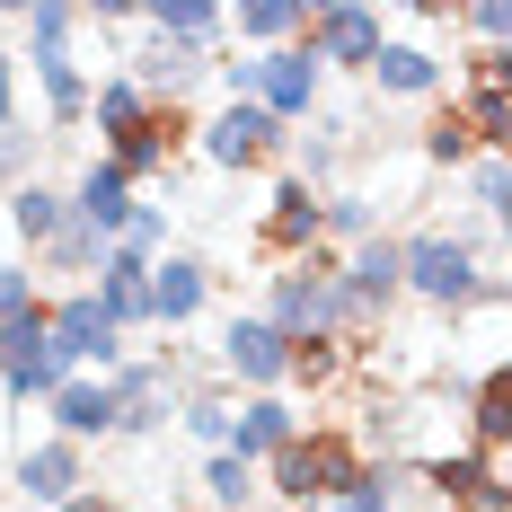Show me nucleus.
<instances>
[{
	"label": "nucleus",
	"mask_w": 512,
	"mask_h": 512,
	"mask_svg": "<svg viewBox=\"0 0 512 512\" xmlns=\"http://www.w3.org/2000/svg\"><path fill=\"white\" fill-rule=\"evenodd\" d=\"M398 292L424 301L433 318H468L486 292H504V274L477 256V230H415L398 239Z\"/></svg>",
	"instance_id": "f257e3e1"
},
{
	"label": "nucleus",
	"mask_w": 512,
	"mask_h": 512,
	"mask_svg": "<svg viewBox=\"0 0 512 512\" xmlns=\"http://www.w3.org/2000/svg\"><path fill=\"white\" fill-rule=\"evenodd\" d=\"M354 468H362V433L354 424H301L274 460H265V486L283 495V504H336L345 486H354Z\"/></svg>",
	"instance_id": "f03ea898"
},
{
	"label": "nucleus",
	"mask_w": 512,
	"mask_h": 512,
	"mask_svg": "<svg viewBox=\"0 0 512 512\" xmlns=\"http://www.w3.org/2000/svg\"><path fill=\"white\" fill-rule=\"evenodd\" d=\"M89 27V9H27V45H36V89H45V124L53 133H71V124H89V71H80V53L71 36Z\"/></svg>",
	"instance_id": "7ed1b4c3"
},
{
	"label": "nucleus",
	"mask_w": 512,
	"mask_h": 512,
	"mask_svg": "<svg viewBox=\"0 0 512 512\" xmlns=\"http://www.w3.org/2000/svg\"><path fill=\"white\" fill-rule=\"evenodd\" d=\"M451 106H460L468 142L477 151H512V45L504 53H468L460 71H451Z\"/></svg>",
	"instance_id": "20e7f679"
},
{
	"label": "nucleus",
	"mask_w": 512,
	"mask_h": 512,
	"mask_svg": "<svg viewBox=\"0 0 512 512\" xmlns=\"http://www.w3.org/2000/svg\"><path fill=\"white\" fill-rule=\"evenodd\" d=\"M195 151H204L212 168H283V159H292V133H283L265 106H221V115L195 124Z\"/></svg>",
	"instance_id": "39448f33"
},
{
	"label": "nucleus",
	"mask_w": 512,
	"mask_h": 512,
	"mask_svg": "<svg viewBox=\"0 0 512 512\" xmlns=\"http://www.w3.org/2000/svg\"><path fill=\"white\" fill-rule=\"evenodd\" d=\"M301 45L318 53V71H371V53L389 45V27H380V9H362V0H327V9H309Z\"/></svg>",
	"instance_id": "423d86ee"
},
{
	"label": "nucleus",
	"mask_w": 512,
	"mask_h": 512,
	"mask_svg": "<svg viewBox=\"0 0 512 512\" xmlns=\"http://www.w3.org/2000/svg\"><path fill=\"white\" fill-rule=\"evenodd\" d=\"M9 495L36 504V512H62L71 495H89V451H80V442H18Z\"/></svg>",
	"instance_id": "0eeeda50"
},
{
	"label": "nucleus",
	"mask_w": 512,
	"mask_h": 512,
	"mask_svg": "<svg viewBox=\"0 0 512 512\" xmlns=\"http://www.w3.org/2000/svg\"><path fill=\"white\" fill-rule=\"evenodd\" d=\"M45 345H53V362L80 380V362H98V371H115L124 362V336L98 318V301L89 292H62V301H45Z\"/></svg>",
	"instance_id": "6e6552de"
},
{
	"label": "nucleus",
	"mask_w": 512,
	"mask_h": 512,
	"mask_svg": "<svg viewBox=\"0 0 512 512\" xmlns=\"http://www.w3.org/2000/svg\"><path fill=\"white\" fill-rule=\"evenodd\" d=\"M318 89H327V71H318V53L309 45H283V53H256V106L292 133L301 115H318Z\"/></svg>",
	"instance_id": "1a4fd4ad"
},
{
	"label": "nucleus",
	"mask_w": 512,
	"mask_h": 512,
	"mask_svg": "<svg viewBox=\"0 0 512 512\" xmlns=\"http://www.w3.org/2000/svg\"><path fill=\"white\" fill-rule=\"evenodd\" d=\"M221 371L248 380L256 398H283V336H274L256 309H239V318L221 327Z\"/></svg>",
	"instance_id": "9d476101"
},
{
	"label": "nucleus",
	"mask_w": 512,
	"mask_h": 512,
	"mask_svg": "<svg viewBox=\"0 0 512 512\" xmlns=\"http://www.w3.org/2000/svg\"><path fill=\"white\" fill-rule=\"evenodd\" d=\"M142 292H151V327L177 336V327H195V318H204L212 265H204V256H151V283H142Z\"/></svg>",
	"instance_id": "9b49d317"
},
{
	"label": "nucleus",
	"mask_w": 512,
	"mask_h": 512,
	"mask_svg": "<svg viewBox=\"0 0 512 512\" xmlns=\"http://www.w3.org/2000/svg\"><path fill=\"white\" fill-rule=\"evenodd\" d=\"M318 248V195H309L301 177H283L274 186V204H265V221H256V256L265 265H292V256Z\"/></svg>",
	"instance_id": "f8f14e48"
},
{
	"label": "nucleus",
	"mask_w": 512,
	"mask_h": 512,
	"mask_svg": "<svg viewBox=\"0 0 512 512\" xmlns=\"http://www.w3.org/2000/svg\"><path fill=\"white\" fill-rule=\"evenodd\" d=\"M142 283H151V256H133L124 239H115V248L98 256V292H89L115 336H124V327H151V292H142Z\"/></svg>",
	"instance_id": "ddd939ff"
},
{
	"label": "nucleus",
	"mask_w": 512,
	"mask_h": 512,
	"mask_svg": "<svg viewBox=\"0 0 512 512\" xmlns=\"http://www.w3.org/2000/svg\"><path fill=\"white\" fill-rule=\"evenodd\" d=\"M292 433H301V407H292V398H248V407L230 415V442H221V451L256 468V460H274Z\"/></svg>",
	"instance_id": "4468645a"
},
{
	"label": "nucleus",
	"mask_w": 512,
	"mask_h": 512,
	"mask_svg": "<svg viewBox=\"0 0 512 512\" xmlns=\"http://www.w3.org/2000/svg\"><path fill=\"white\" fill-rule=\"evenodd\" d=\"M45 407H53V442H106L115 433V389L106 380H62Z\"/></svg>",
	"instance_id": "2eb2a0df"
},
{
	"label": "nucleus",
	"mask_w": 512,
	"mask_h": 512,
	"mask_svg": "<svg viewBox=\"0 0 512 512\" xmlns=\"http://www.w3.org/2000/svg\"><path fill=\"white\" fill-rule=\"evenodd\" d=\"M62 204H71V221H89L98 239H124V221H133V186H124L106 159H89V168H80V186H71Z\"/></svg>",
	"instance_id": "dca6fc26"
},
{
	"label": "nucleus",
	"mask_w": 512,
	"mask_h": 512,
	"mask_svg": "<svg viewBox=\"0 0 512 512\" xmlns=\"http://www.w3.org/2000/svg\"><path fill=\"white\" fill-rule=\"evenodd\" d=\"M362 80H371L380 98H442V80H451V71H442V53H424V45H380Z\"/></svg>",
	"instance_id": "f3484780"
},
{
	"label": "nucleus",
	"mask_w": 512,
	"mask_h": 512,
	"mask_svg": "<svg viewBox=\"0 0 512 512\" xmlns=\"http://www.w3.org/2000/svg\"><path fill=\"white\" fill-rule=\"evenodd\" d=\"M142 27H151L159 45H186V53H212V45H221V9H212V0H151Z\"/></svg>",
	"instance_id": "a211bd4d"
},
{
	"label": "nucleus",
	"mask_w": 512,
	"mask_h": 512,
	"mask_svg": "<svg viewBox=\"0 0 512 512\" xmlns=\"http://www.w3.org/2000/svg\"><path fill=\"white\" fill-rule=\"evenodd\" d=\"M336 380H354V345H336V336H292L283 345V389H336Z\"/></svg>",
	"instance_id": "6ab92c4d"
},
{
	"label": "nucleus",
	"mask_w": 512,
	"mask_h": 512,
	"mask_svg": "<svg viewBox=\"0 0 512 512\" xmlns=\"http://www.w3.org/2000/svg\"><path fill=\"white\" fill-rule=\"evenodd\" d=\"M468 442L477 451H512V371H477V389H468Z\"/></svg>",
	"instance_id": "aec40b11"
},
{
	"label": "nucleus",
	"mask_w": 512,
	"mask_h": 512,
	"mask_svg": "<svg viewBox=\"0 0 512 512\" xmlns=\"http://www.w3.org/2000/svg\"><path fill=\"white\" fill-rule=\"evenodd\" d=\"M468 159H477V142H468L460 106H433V115H424V142H415V168H424V177H460Z\"/></svg>",
	"instance_id": "412c9836"
},
{
	"label": "nucleus",
	"mask_w": 512,
	"mask_h": 512,
	"mask_svg": "<svg viewBox=\"0 0 512 512\" xmlns=\"http://www.w3.org/2000/svg\"><path fill=\"white\" fill-rule=\"evenodd\" d=\"M415 495V477L398 460H362L354 468V486H345V495H336V512H398Z\"/></svg>",
	"instance_id": "4be33fe9"
},
{
	"label": "nucleus",
	"mask_w": 512,
	"mask_h": 512,
	"mask_svg": "<svg viewBox=\"0 0 512 512\" xmlns=\"http://www.w3.org/2000/svg\"><path fill=\"white\" fill-rule=\"evenodd\" d=\"M221 27H239L248 45H301V27H309V0H248L239 18H221Z\"/></svg>",
	"instance_id": "5701e85b"
},
{
	"label": "nucleus",
	"mask_w": 512,
	"mask_h": 512,
	"mask_svg": "<svg viewBox=\"0 0 512 512\" xmlns=\"http://www.w3.org/2000/svg\"><path fill=\"white\" fill-rule=\"evenodd\" d=\"M142 115H151V98H142V89H133L124 71H106L98 89H89V124L106 133V151H115V142H124V133H133Z\"/></svg>",
	"instance_id": "b1692460"
},
{
	"label": "nucleus",
	"mask_w": 512,
	"mask_h": 512,
	"mask_svg": "<svg viewBox=\"0 0 512 512\" xmlns=\"http://www.w3.org/2000/svg\"><path fill=\"white\" fill-rule=\"evenodd\" d=\"M62 221H71V204L53 195L45 177H27V186H9V230H18L27 248H45V239L62 230Z\"/></svg>",
	"instance_id": "393cba45"
},
{
	"label": "nucleus",
	"mask_w": 512,
	"mask_h": 512,
	"mask_svg": "<svg viewBox=\"0 0 512 512\" xmlns=\"http://www.w3.org/2000/svg\"><path fill=\"white\" fill-rule=\"evenodd\" d=\"M106 248H115V239H98L89 221H62V230H53L36 256H45L53 274H98V256H106Z\"/></svg>",
	"instance_id": "a878e982"
},
{
	"label": "nucleus",
	"mask_w": 512,
	"mask_h": 512,
	"mask_svg": "<svg viewBox=\"0 0 512 512\" xmlns=\"http://www.w3.org/2000/svg\"><path fill=\"white\" fill-rule=\"evenodd\" d=\"M468 204H477V221H495V230H504V212H512V168H504L495 151L468 159Z\"/></svg>",
	"instance_id": "bb28decb"
},
{
	"label": "nucleus",
	"mask_w": 512,
	"mask_h": 512,
	"mask_svg": "<svg viewBox=\"0 0 512 512\" xmlns=\"http://www.w3.org/2000/svg\"><path fill=\"white\" fill-rule=\"evenodd\" d=\"M204 495H212V512H248L256 504V468L230 460V451H212L204 460Z\"/></svg>",
	"instance_id": "cd10ccee"
},
{
	"label": "nucleus",
	"mask_w": 512,
	"mask_h": 512,
	"mask_svg": "<svg viewBox=\"0 0 512 512\" xmlns=\"http://www.w3.org/2000/svg\"><path fill=\"white\" fill-rule=\"evenodd\" d=\"M62 380H71V371L53 362V345H36V354H18V362H0V389H9V398H53Z\"/></svg>",
	"instance_id": "c85d7f7f"
},
{
	"label": "nucleus",
	"mask_w": 512,
	"mask_h": 512,
	"mask_svg": "<svg viewBox=\"0 0 512 512\" xmlns=\"http://www.w3.org/2000/svg\"><path fill=\"white\" fill-rule=\"evenodd\" d=\"M177 424H186L204 451H221V442H230V398H221V389H186V398H177Z\"/></svg>",
	"instance_id": "c756f323"
},
{
	"label": "nucleus",
	"mask_w": 512,
	"mask_h": 512,
	"mask_svg": "<svg viewBox=\"0 0 512 512\" xmlns=\"http://www.w3.org/2000/svg\"><path fill=\"white\" fill-rule=\"evenodd\" d=\"M45 292H36V274L27 265H0V327H18V318H36Z\"/></svg>",
	"instance_id": "7c9ffc66"
},
{
	"label": "nucleus",
	"mask_w": 512,
	"mask_h": 512,
	"mask_svg": "<svg viewBox=\"0 0 512 512\" xmlns=\"http://www.w3.org/2000/svg\"><path fill=\"white\" fill-rule=\"evenodd\" d=\"M124 248H133V256H159V248H168V204H133V221H124Z\"/></svg>",
	"instance_id": "2f4dec72"
},
{
	"label": "nucleus",
	"mask_w": 512,
	"mask_h": 512,
	"mask_svg": "<svg viewBox=\"0 0 512 512\" xmlns=\"http://www.w3.org/2000/svg\"><path fill=\"white\" fill-rule=\"evenodd\" d=\"M27 177H36V142L18 124H0V186H27Z\"/></svg>",
	"instance_id": "473e14b6"
},
{
	"label": "nucleus",
	"mask_w": 512,
	"mask_h": 512,
	"mask_svg": "<svg viewBox=\"0 0 512 512\" xmlns=\"http://www.w3.org/2000/svg\"><path fill=\"white\" fill-rule=\"evenodd\" d=\"M0 124H18V53L0 45Z\"/></svg>",
	"instance_id": "72a5a7b5"
},
{
	"label": "nucleus",
	"mask_w": 512,
	"mask_h": 512,
	"mask_svg": "<svg viewBox=\"0 0 512 512\" xmlns=\"http://www.w3.org/2000/svg\"><path fill=\"white\" fill-rule=\"evenodd\" d=\"M62 512H124V504H115V495H98V486H89V495H71V504H62Z\"/></svg>",
	"instance_id": "f704fd0d"
}]
</instances>
